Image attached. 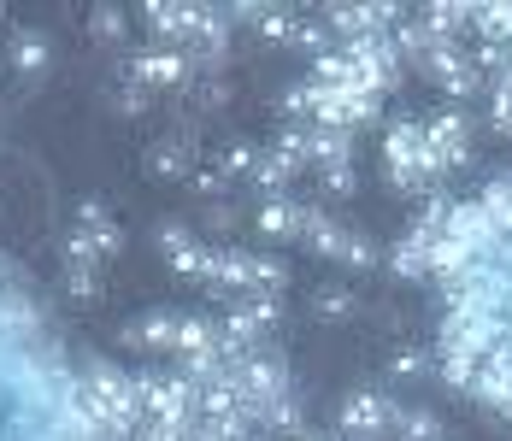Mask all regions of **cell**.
<instances>
[{
    "label": "cell",
    "instance_id": "277c9868",
    "mask_svg": "<svg viewBox=\"0 0 512 441\" xmlns=\"http://www.w3.org/2000/svg\"><path fill=\"white\" fill-rule=\"evenodd\" d=\"M418 124H424V142H430V153H436L442 171H454V165L471 159V124H465L460 106H442V112H430V118H418Z\"/></svg>",
    "mask_w": 512,
    "mask_h": 441
},
{
    "label": "cell",
    "instance_id": "8992f818",
    "mask_svg": "<svg viewBox=\"0 0 512 441\" xmlns=\"http://www.w3.org/2000/svg\"><path fill=\"white\" fill-rule=\"evenodd\" d=\"M189 77V53L177 48H148V53H130V83H183Z\"/></svg>",
    "mask_w": 512,
    "mask_h": 441
},
{
    "label": "cell",
    "instance_id": "8fae6325",
    "mask_svg": "<svg viewBox=\"0 0 512 441\" xmlns=\"http://www.w3.org/2000/svg\"><path fill=\"white\" fill-rule=\"evenodd\" d=\"M471 30H477V42H512V6H477V18H471Z\"/></svg>",
    "mask_w": 512,
    "mask_h": 441
},
{
    "label": "cell",
    "instance_id": "d6986e66",
    "mask_svg": "<svg viewBox=\"0 0 512 441\" xmlns=\"http://www.w3.org/2000/svg\"><path fill=\"white\" fill-rule=\"evenodd\" d=\"M65 289L77 294V300H89V294L101 289V271H95V265H77V259H65Z\"/></svg>",
    "mask_w": 512,
    "mask_h": 441
},
{
    "label": "cell",
    "instance_id": "3957f363",
    "mask_svg": "<svg viewBox=\"0 0 512 441\" xmlns=\"http://www.w3.org/2000/svg\"><path fill=\"white\" fill-rule=\"evenodd\" d=\"M395 400L389 394H377V389H359L348 394V406H342V436L348 441H383L389 430H395Z\"/></svg>",
    "mask_w": 512,
    "mask_h": 441
},
{
    "label": "cell",
    "instance_id": "e0dca14e",
    "mask_svg": "<svg viewBox=\"0 0 512 441\" xmlns=\"http://www.w3.org/2000/svg\"><path fill=\"white\" fill-rule=\"evenodd\" d=\"M483 95H489V124H495L501 136H512V83H489Z\"/></svg>",
    "mask_w": 512,
    "mask_h": 441
},
{
    "label": "cell",
    "instance_id": "ac0fdd59",
    "mask_svg": "<svg viewBox=\"0 0 512 441\" xmlns=\"http://www.w3.org/2000/svg\"><path fill=\"white\" fill-rule=\"evenodd\" d=\"M254 165H259L254 142H230L224 147V177H254Z\"/></svg>",
    "mask_w": 512,
    "mask_h": 441
},
{
    "label": "cell",
    "instance_id": "cb8c5ba5",
    "mask_svg": "<svg viewBox=\"0 0 512 441\" xmlns=\"http://www.w3.org/2000/svg\"><path fill=\"white\" fill-rule=\"evenodd\" d=\"M295 441H312V436H295Z\"/></svg>",
    "mask_w": 512,
    "mask_h": 441
},
{
    "label": "cell",
    "instance_id": "ba28073f",
    "mask_svg": "<svg viewBox=\"0 0 512 441\" xmlns=\"http://www.w3.org/2000/svg\"><path fill=\"white\" fill-rule=\"evenodd\" d=\"M301 224H307V206H301V200L277 195V200L259 206V230H265L271 242H301Z\"/></svg>",
    "mask_w": 512,
    "mask_h": 441
},
{
    "label": "cell",
    "instance_id": "2e32d148",
    "mask_svg": "<svg viewBox=\"0 0 512 441\" xmlns=\"http://www.w3.org/2000/svg\"><path fill=\"white\" fill-rule=\"evenodd\" d=\"M277 112H283V118H295V124L312 118V83H307V77H301V83H289V89L277 95Z\"/></svg>",
    "mask_w": 512,
    "mask_h": 441
},
{
    "label": "cell",
    "instance_id": "9c48e42d",
    "mask_svg": "<svg viewBox=\"0 0 512 441\" xmlns=\"http://www.w3.org/2000/svg\"><path fill=\"white\" fill-rule=\"evenodd\" d=\"M307 165H318V171H330V165H354V136L307 124Z\"/></svg>",
    "mask_w": 512,
    "mask_h": 441
},
{
    "label": "cell",
    "instance_id": "ffe728a7",
    "mask_svg": "<svg viewBox=\"0 0 512 441\" xmlns=\"http://www.w3.org/2000/svg\"><path fill=\"white\" fill-rule=\"evenodd\" d=\"M430 365H436V359H430L424 347H407V353H395V377H401V383H412V377H430Z\"/></svg>",
    "mask_w": 512,
    "mask_h": 441
},
{
    "label": "cell",
    "instance_id": "30bf717a",
    "mask_svg": "<svg viewBox=\"0 0 512 441\" xmlns=\"http://www.w3.org/2000/svg\"><path fill=\"white\" fill-rule=\"evenodd\" d=\"M395 436L401 441H442V418L424 412V406H401L395 412Z\"/></svg>",
    "mask_w": 512,
    "mask_h": 441
},
{
    "label": "cell",
    "instance_id": "5bb4252c",
    "mask_svg": "<svg viewBox=\"0 0 512 441\" xmlns=\"http://www.w3.org/2000/svg\"><path fill=\"white\" fill-rule=\"evenodd\" d=\"M312 312H318V318H348V312H354V289H342V283L312 289Z\"/></svg>",
    "mask_w": 512,
    "mask_h": 441
},
{
    "label": "cell",
    "instance_id": "6da1fadb",
    "mask_svg": "<svg viewBox=\"0 0 512 441\" xmlns=\"http://www.w3.org/2000/svg\"><path fill=\"white\" fill-rule=\"evenodd\" d=\"M383 177H389L395 195H407V200L436 195L442 165H436V153L424 142V124H418V118H395V124L383 130Z\"/></svg>",
    "mask_w": 512,
    "mask_h": 441
},
{
    "label": "cell",
    "instance_id": "7c38bea8",
    "mask_svg": "<svg viewBox=\"0 0 512 441\" xmlns=\"http://www.w3.org/2000/svg\"><path fill=\"white\" fill-rule=\"evenodd\" d=\"M154 171H159V177H189V171H195V153H189V142L165 136V142L154 147Z\"/></svg>",
    "mask_w": 512,
    "mask_h": 441
},
{
    "label": "cell",
    "instance_id": "9a60e30c",
    "mask_svg": "<svg viewBox=\"0 0 512 441\" xmlns=\"http://www.w3.org/2000/svg\"><path fill=\"white\" fill-rule=\"evenodd\" d=\"M342 265H354V271H377V265H383V247L354 230V236H348V247H342Z\"/></svg>",
    "mask_w": 512,
    "mask_h": 441
},
{
    "label": "cell",
    "instance_id": "4fadbf2b",
    "mask_svg": "<svg viewBox=\"0 0 512 441\" xmlns=\"http://www.w3.org/2000/svg\"><path fill=\"white\" fill-rule=\"evenodd\" d=\"M12 65H18V71H42V65H48V42H42L36 30H18V36H12Z\"/></svg>",
    "mask_w": 512,
    "mask_h": 441
},
{
    "label": "cell",
    "instance_id": "7a4b0ae2",
    "mask_svg": "<svg viewBox=\"0 0 512 441\" xmlns=\"http://www.w3.org/2000/svg\"><path fill=\"white\" fill-rule=\"evenodd\" d=\"M418 71H424V77H436L448 100H471V95H483V89H489V83H483V71L471 65V48H465V42H436V48L418 59Z\"/></svg>",
    "mask_w": 512,
    "mask_h": 441
},
{
    "label": "cell",
    "instance_id": "603a6c76",
    "mask_svg": "<svg viewBox=\"0 0 512 441\" xmlns=\"http://www.w3.org/2000/svg\"><path fill=\"white\" fill-rule=\"evenodd\" d=\"M189 183H195L201 195H224V171H189Z\"/></svg>",
    "mask_w": 512,
    "mask_h": 441
},
{
    "label": "cell",
    "instance_id": "52a82bcc",
    "mask_svg": "<svg viewBox=\"0 0 512 441\" xmlns=\"http://www.w3.org/2000/svg\"><path fill=\"white\" fill-rule=\"evenodd\" d=\"M124 342L136 347V353H171V347H177V312L130 318V324H124Z\"/></svg>",
    "mask_w": 512,
    "mask_h": 441
},
{
    "label": "cell",
    "instance_id": "44dd1931",
    "mask_svg": "<svg viewBox=\"0 0 512 441\" xmlns=\"http://www.w3.org/2000/svg\"><path fill=\"white\" fill-rule=\"evenodd\" d=\"M89 30H95V36H101V42H118V36H124V18H118V12H95V18H89Z\"/></svg>",
    "mask_w": 512,
    "mask_h": 441
},
{
    "label": "cell",
    "instance_id": "7402d4cb",
    "mask_svg": "<svg viewBox=\"0 0 512 441\" xmlns=\"http://www.w3.org/2000/svg\"><path fill=\"white\" fill-rule=\"evenodd\" d=\"M324 189H330L336 200L354 195V165H330V171H324Z\"/></svg>",
    "mask_w": 512,
    "mask_h": 441
},
{
    "label": "cell",
    "instance_id": "5b68a950",
    "mask_svg": "<svg viewBox=\"0 0 512 441\" xmlns=\"http://www.w3.org/2000/svg\"><path fill=\"white\" fill-rule=\"evenodd\" d=\"M118 247H124L118 224H112V218H101V224H77V230H71L65 259H77V265H95V271H101L106 259H118Z\"/></svg>",
    "mask_w": 512,
    "mask_h": 441
}]
</instances>
